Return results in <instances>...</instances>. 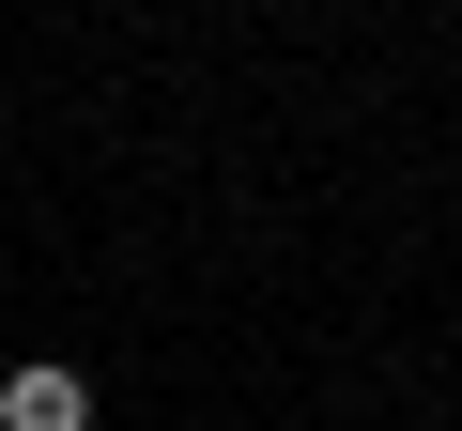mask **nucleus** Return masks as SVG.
Listing matches in <instances>:
<instances>
[{
  "instance_id": "nucleus-1",
  "label": "nucleus",
  "mask_w": 462,
  "mask_h": 431,
  "mask_svg": "<svg viewBox=\"0 0 462 431\" xmlns=\"http://www.w3.org/2000/svg\"><path fill=\"white\" fill-rule=\"evenodd\" d=\"M0 431H93V385L78 370H16L0 385Z\"/></svg>"
}]
</instances>
